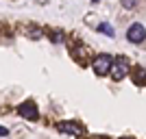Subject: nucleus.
Listing matches in <instances>:
<instances>
[{"instance_id": "obj_1", "label": "nucleus", "mask_w": 146, "mask_h": 139, "mask_svg": "<svg viewBox=\"0 0 146 139\" xmlns=\"http://www.w3.org/2000/svg\"><path fill=\"white\" fill-rule=\"evenodd\" d=\"M111 65H113L111 55H96V59H94V63H92V67H94V72H96L98 76L109 74L111 72Z\"/></svg>"}, {"instance_id": "obj_2", "label": "nucleus", "mask_w": 146, "mask_h": 139, "mask_svg": "<svg viewBox=\"0 0 146 139\" xmlns=\"http://www.w3.org/2000/svg\"><path fill=\"white\" fill-rule=\"evenodd\" d=\"M111 76H113V80H122L127 78L129 74H131V65H129L127 59H113V65H111Z\"/></svg>"}, {"instance_id": "obj_3", "label": "nucleus", "mask_w": 146, "mask_h": 139, "mask_svg": "<svg viewBox=\"0 0 146 139\" xmlns=\"http://www.w3.org/2000/svg\"><path fill=\"white\" fill-rule=\"evenodd\" d=\"M127 39L131 43H142L146 39V28H144V24H131L129 26V30H127Z\"/></svg>"}, {"instance_id": "obj_4", "label": "nucleus", "mask_w": 146, "mask_h": 139, "mask_svg": "<svg viewBox=\"0 0 146 139\" xmlns=\"http://www.w3.org/2000/svg\"><path fill=\"white\" fill-rule=\"evenodd\" d=\"M18 113L22 115V117H26V120L35 122L37 117H39V111H37V104L33 102V100H26V102H22L18 107Z\"/></svg>"}, {"instance_id": "obj_5", "label": "nucleus", "mask_w": 146, "mask_h": 139, "mask_svg": "<svg viewBox=\"0 0 146 139\" xmlns=\"http://www.w3.org/2000/svg\"><path fill=\"white\" fill-rule=\"evenodd\" d=\"M57 128H59L61 133L72 135V137H79V135H83V126H79L76 122H61V124H57Z\"/></svg>"}, {"instance_id": "obj_6", "label": "nucleus", "mask_w": 146, "mask_h": 139, "mask_svg": "<svg viewBox=\"0 0 146 139\" xmlns=\"http://www.w3.org/2000/svg\"><path fill=\"white\" fill-rule=\"evenodd\" d=\"M120 5L124 9H135V7L140 5V0H120Z\"/></svg>"}, {"instance_id": "obj_7", "label": "nucleus", "mask_w": 146, "mask_h": 139, "mask_svg": "<svg viewBox=\"0 0 146 139\" xmlns=\"http://www.w3.org/2000/svg\"><path fill=\"white\" fill-rule=\"evenodd\" d=\"M98 30L105 33V35H109V37H113V26H109V24H100V26H98Z\"/></svg>"}, {"instance_id": "obj_8", "label": "nucleus", "mask_w": 146, "mask_h": 139, "mask_svg": "<svg viewBox=\"0 0 146 139\" xmlns=\"http://www.w3.org/2000/svg\"><path fill=\"white\" fill-rule=\"evenodd\" d=\"M9 135V128H5V126H0V137H7Z\"/></svg>"}, {"instance_id": "obj_9", "label": "nucleus", "mask_w": 146, "mask_h": 139, "mask_svg": "<svg viewBox=\"0 0 146 139\" xmlns=\"http://www.w3.org/2000/svg\"><path fill=\"white\" fill-rule=\"evenodd\" d=\"M120 139H133V137H120Z\"/></svg>"}, {"instance_id": "obj_10", "label": "nucleus", "mask_w": 146, "mask_h": 139, "mask_svg": "<svg viewBox=\"0 0 146 139\" xmlns=\"http://www.w3.org/2000/svg\"><path fill=\"white\" fill-rule=\"evenodd\" d=\"M92 2H98V0H92Z\"/></svg>"}]
</instances>
